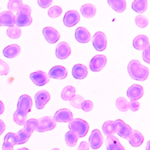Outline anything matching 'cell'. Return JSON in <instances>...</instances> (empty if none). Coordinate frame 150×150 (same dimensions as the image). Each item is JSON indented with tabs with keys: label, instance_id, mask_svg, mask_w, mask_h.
Returning <instances> with one entry per match:
<instances>
[{
	"label": "cell",
	"instance_id": "obj_1",
	"mask_svg": "<svg viewBox=\"0 0 150 150\" xmlns=\"http://www.w3.org/2000/svg\"><path fill=\"white\" fill-rule=\"evenodd\" d=\"M32 106V100L29 96L23 94L19 98L17 109L13 114V120L17 124L24 125L26 120L27 114L30 111Z\"/></svg>",
	"mask_w": 150,
	"mask_h": 150
},
{
	"label": "cell",
	"instance_id": "obj_2",
	"mask_svg": "<svg viewBox=\"0 0 150 150\" xmlns=\"http://www.w3.org/2000/svg\"><path fill=\"white\" fill-rule=\"evenodd\" d=\"M127 70L129 76L135 80L144 81L149 75V69L137 60L130 61L128 64Z\"/></svg>",
	"mask_w": 150,
	"mask_h": 150
},
{
	"label": "cell",
	"instance_id": "obj_3",
	"mask_svg": "<svg viewBox=\"0 0 150 150\" xmlns=\"http://www.w3.org/2000/svg\"><path fill=\"white\" fill-rule=\"evenodd\" d=\"M30 13V7L28 5L23 4L15 16V24L18 27L30 25L32 22Z\"/></svg>",
	"mask_w": 150,
	"mask_h": 150
},
{
	"label": "cell",
	"instance_id": "obj_4",
	"mask_svg": "<svg viewBox=\"0 0 150 150\" xmlns=\"http://www.w3.org/2000/svg\"><path fill=\"white\" fill-rule=\"evenodd\" d=\"M69 128L74 133L78 138H82L86 135L89 129L88 124L81 118L73 119L69 122Z\"/></svg>",
	"mask_w": 150,
	"mask_h": 150
},
{
	"label": "cell",
	"instance_id": "obj_5",
	"mask_svg": "<svg viewBox=\"0 0 150 150\" xmlns=\"http://www.w3.org/2000/svg\"><path fill=\"white\" fill-rule=\"evenodd\" d=\"M38 125L36 129L39 132L52 130L56 127V122L50 116H45L38 120Z\"/></svg>",
	"mask_w": 150,
	"mask_h": 150
},
{
	"label": "cell",
	"instance_id": "obj_6",
	"mask_svg": "<svg viewBox=\"0 0 150 150\" xmlns=\"http://www.w3.org/2000/svg\"><path fill=\"white\" fill-rule=\"evenodd\" d=\"M92 43L94 49L97 51H103L107 47V38L102 32H96L93 36Z\"/></svg>",
	"mask_w": 150,
	"mask_h": 150
},
{
	"label": "cell",
	"instance_id": "obj_7",
	"mask_svg": "<svg viewBox=\"0 0 150 150\" xmlns=\"http://www.w3.org/2000/svg\"><path fill=\"white\" fill-rule=\"evenodd\" d=\"M106 63V57L103 54H97L91 59L90 62V69L93 71H100L104 68Z\"/></svg>",
	"mask_w": 150,
	"mask_h": 150
},
{
	"label": "cell",
	"instance_id": "obj_8",
	"mask_svg": "<svg viewBox=\"0 0 150 150\" xmlns=\"http://www.w3.org/2000/svg\"><path fill=\"white\" fill-rule=\"evenodd\" d=\"M114 122L115 125V133L120 137L127 139L132 130L131 127L120 119L116 120Z\"/></svg>",
	"mask_w": 150,
	"mask_h": 150
},
{
	"label": "cell",
	"instance_id": "obj_9",
	"mask_svg": "<svg viewBox=\"0 0 150 150\" xmlns=\"http://www.w3.org/2000/svg\"><path fill=\"white\" fill-rule=\"evenodd\" d=\"M30 79L38 86H42L49 81L48 74L43 71H37L30 74Z\"/></svg>",
	"mask_w": 150,
	"mask_h": 150
},
{
	"label": "cell",
	"instance_id": "obj_10",
	"mask_svg": "<svg viewBox=\"0 0 150 150\" xmlns=\"http://www.w3.org/2000/svg\"><path fill=\"white\" fill-rule=\"evenodd\" d=\"M104 138L101 132L97 129H94L88 138L90 146L92 149H97L101 147L103 143Z\"/></svg>",
	"mask_w": 150,
	"mask_h": 150
},
{
	"label": "cell",
	"instance_id": "obj_11",
	"mask_svg": "<svg viewBox=\"0 0 150 150\" xmlns=\"http://www.w3.org/2000/svg\"><path fill=\"white\" fill-rule=\"evenodd\" d=\"M80 17L79 12L75 10L67 11L63 17V23L67 27L76 25L80 21Z\"/></svg>",
	"mask_w": 150,
	"mask_h": 150
},
{
	"label": "cell",
	"instance_id": "obj_12",
	"mask_svg": "<svg viewBox=\"0 0 150 150\" xmlns=\"http://www.w3.org/2000/svg\"><path fill=\"white\" fill-rule=\"evenodd\" d=\"M73 119V115L71 111L67 108H62L54 114L53 120L55 122H70Z\"/></svg>",
	"mask_w": 150,
	"mask_h": 150
},
{
	"label": "cell",
	"instance_id": "obj_13",
	"mask_svg": "<svg viewBox=\"0 0 150 150\" xmlns=\"http://www.w3.org/2000/svg\"><path fill=\"white\" fill-rule=\"evenodd\" d=\"M50 96L48 91L46 90L38 91L35 96L36 107L39 110L43 108L47 103L50 100Z\"/></svg>",
	"mask_w": 150,
	"mask_h": 150
},
{
	"label": "cell",
	"instance_id": "obj_14",
	"mask_svg": "<svg viewBox=\"0 0 150 150\" xmlns=\"http://www.w3.org/2000/svg\"><path fill=\"white\" fill-rule=\"evenodd\" d=\"M144 94L143 87L137 84H132L130 86L127 91V96L131 101L137 100L140 99Z\"/></svg>",
	"mask_w": 150,
	"mask_h": 150
},
{
	"label": "cell",
	"instance_id": "obj_15",
	"mask_svg": "<svg viewBox=\"0 0 150 150\" xmlns=\"http://www.w3.org/2000/svg\"><path fill=\"white\" fill-rule=\"evenodd\" d=\"M71 53V49L69 45L66 42H60L56 49V56L61 60L67 58Z\"/></svg>",
	"mask_w": 150,
	"mask_h": 150
},
{
	"label": "cell",
	"instance_id": "obj_16",
	"mask_svg": "<svg viewBox=\"0 0 150 150\" xmlns=\"http://www.w3.org/2000/svg\"><path fill=\"white\" fill-rule=\"evenodd\" d=\"M45 39L49 43H55L60 39V34L58 31L52 27H46L42 30Z\"/></svg>",
	"mask_w": 150,
	"mask_h": 150
},
{
	"label": "cell",
	"instance_id": "obj_17",
	"mask_svg": "<svg viewBox=\"0 0 150 150\" xmlns=\"http://www.w3.org/2000/svg\"><path fill=\"white\" fill-rule=\"evenodd\" d=\"M67 71L64 67L58 65L52 67L49 71L48 76L49 77L54 79L63 80L67 77Z\"/></svg>",
	"mask_w": 150,
	"mask_h": 150
},
{
	"label": "cell",
	"instance_id": "obj_18",
	"mask_svg": "<svg viewBox=\"0 0 150 150\" xmlns=\"http://www.w3.org/2000/svg\"><path fill=\"white\" fill-rule=\"evenodd\" d=\"M76 40L81 43H87L91 39L90 32L84 27H79L76 29L74 34Z\"/></svg>",
	"mask_w": 150,
	"mask_h": 150
},
{
	"label": "cell",
	"instance_id": "obj_19",
	"mask_svg": "<svg viewBox=\"0 0 150 150\" xmlns=\"http://www.w3.org/2000/svg\"><path fill=\"white\" fill-rule=\"evenodd\" d=\"M15 24V15L9 11H3L0 13V26L11 27Z\"/></svg>",
	"mask_w": 150,
	"mask_h": 150
},
{
	"label": "cell",
	"instance_id": "obj_20",
	"mask_svg": "<svg viewBox=\"0 0 150 150\" xmlns=\"http://www.w3.org/2000/svg\"><path fill=\"white\" fill-rule=\"evenodd\" d=\"M105 144L107 150H125L124 147L121 144L119 139L114 135L107 137Z\"/></svg>",
	"mask_w": 150,
	"mask_h": 150
},
{
	"label": "cell",
	"instance_id": "obj_21",
	"mask_svg": "<svg viewBox=\"0 0 150 150\" xmlns=\"http://www.w3.org/2000/svg\"><path fill=\"white\" fill-rule=\"evenodd\" d=\"M88 73L87 68L86 66L81 64H75L72 69V75L77 80L84 79Z\"/></svg>",
	"mask_w": 150,
	"mask_h": 150
},
{
	"label": "cell",
	"instance_id": "obj_22",
	"mask_svg": "<svg viewBox=\"0 0 150 150\" xmlns=\"http://www.w3.org/2000/svg\"><path fill=\"white\" fill-rule=\"evenodd\" d=\"M127 139L132 146L138 147L142 145L144 138L140 132L137 130H132Z\"/></svg>",
	"mask_w": 150,
	"mask_h": 150
},
{
	"label": "cell",
	"instance_id": "obj_23",
	"mask_svg": "<svg viewBox=\"0 0 150 150\" xmlns=\"http://www.w3.org/2000/svg\"><path fill=\"white\" fill-rule=\"evenodd\" d=\"M132 45L137 50H144L149 45L148 38L144 35H138L134 39Z\"/></svg>",
	"mask_w": 150,
	"mask_h": 150
},
{
	"label": "cell",
	"instance_id": "obj_24",
	"mask_svg": "<svg viewBox=\"0 0 150 150\" xmlns=\"http://www.w3.org/2000/svg\"><path fill=\"white\" fill-rule=\"evenodd\" d=\"M21 52V47L16 44H13L5 47L3 50V54L7 58H13L17 56Z\"/></svg>",
	"mask_w": 150,
	"mask_h": 150
},
{
	"label": "cell",
	"instance_id": "obj_25",
	"mask_svg": "<svg viewBox=\"0 0 150 150\" xmlns=\"http://www.w3.org/2000/svg\"><path fill=\"white\" fill-rule=\"evenodd\" d=\"M80 12L82 15L85 18H91L95 15L96 12V8L93 4H86L81 7Z\"/></svg>",
	"mask_w": 150,
	"mask_h": 150
},
{
	"label": "cell",
	"instance_id": "obj_26",
	"mask_svg": "<svg viewBox=\"0 0 150 150\" xmlns=\"http://www.w3.org/2000/svg\"><path fill=\"white\" fill-rule=\"evenodd\" d=\"M110 6L117 12H122L126 8V2L125 0H108Z\"/></svg>",
	"mask_w": 150,
	"mask_h": 150
},
{
	"label": "cell",
	"instance_id": "obj_27",
	"mask_svg": "<svg viewBox=\"0 0 150 150\" xmlns=\"http://www.w3.org/2000/svg\"><path fill=\"white\" fill-rule=\"evenodd\" d=\"M132 9L136 12L142 13L144 12L147 8V1L146 0H135L132 3Z\"/></svg>",
	"mask_w": 150,
	"mask_h": 150
},
{
	"label": "cell",
	"instance_id": "obj_28",
	"mask_svg": "<svg viewBox=\"0 0 150 150\" xmlns=\"http://www.w3.org/2000/svg\"><path fill=\"white\" fill-rule=\"evenodd\" d=\"M102 129L105 136L114 135L115 133V125L114 121H107L105 122L103 125Z\"/></svg>",
	"mask_w": 150,
	"mask_h": 150
},
{
	"label": "cell",
	"instance_id": "obj_29",
	"mask_svg": "<svg viewBox=\"0 0 150 150\" xmlns=\"http://www.w3.org/2000/svg\"><path fill=\"white\" fill-rule=\"evenodd\" d=\"M76 94V89L72 86H67L62 90L61 97L63 100L70 101Z\"/></svg>",
	"mask_w": 150,
	"mask_h": 150
},
{
	"label": "cell",
	"instance_id": "obj_30",
	"mask_svg": "<svg viewBox=\"0 0 150 150\" xmlns=\"http://www.w3.org/2000/svg\"><path fill=\"white\" fill-rule=\"evenodd\" d=\"M22 32L21 29L14 25L11 27H9L6 30L7 35L11 39H18L21 35Z\"/></svg>",
	"mask_w": 150,
	"mask_h": 150
},
{
	"label": "cell",
	"instance_id": "obj_31",
	"mask_svg": "<svg viewBox=\"0 0 150 150\" xmlns=\"http://www.w3.org/2000/svg\"><path fill=\"white\" fill-rule=\"evenodd\" d=\"M117 108L121 111L125 112L129 109V102L124 97H119L115 102Z\"/></svg>",
	"mask_w": 150,
	"mask_h": 150
},
{
	"label": "cell",
	"instance_id": "obj_32",
	"mask_svg": "<svg viewBox=\"0 0 150 150\" xmlns=\"http://www.w3.org/2000/svg\"><path fill=\"white\" fill-rule=\"evenodd\" d=\"M77 136L73 132L69 131L65 135V141L67 145L69 146H74L76 145L78 139Z\"/></svg>",
	"mask_w": 150,
	"mask_h": 150
},
{
	"label": "cell",
	"instance_id": "obj_33",
	"mask_svg": "<svg viewBox=\"0 0 150 150\" xmlns=\"http://www.w3.org/2000/svg\"><path fill=\"white\" fill-rule=\"evenodd\" d=\"M22 5L21 0H10L8 2V9L11 12H18Z\"/></svg>",
	"mask_w": 150,
	"mask_h": 150
},
{
	"label": "cell",
	"instance_id": "obj_34",
	"mask_svg": "<svg viewBox=\"0 0 150 150\" xmlns=\"http://www.w3.org/2000/svg\"><path fill=\"white\" fill-rule=\"evenodd\" d=\"M84 100V98L81 96L75 94L70 100V103L73 107L76 108H80L81 103Z\"/></svg>",
	"mask_w": 150,
	"mask_h": 150
},
{
	"label": "cell",
	"instance_id": "obj_35",
	"mask_svg": "<svg viewBox=\"0 0 150 150\" xmlns=\"http://www.w3.org/2000/svg\"><path fill=\"white\" fill-rule=\"evenodd\" d=\"M135 23L138 27L144 28L148 25V19L145 16L139 15L135 17Z\"/></svg>",
	"mask_w": 150,
	"mask_h": 150
},
{
	"label": "cell",
	"instance_id": "obj_36",
	"mask_svg": "<svg viewBox=\"0 0 150 150\" xmlns=\"http://www.w3.org/2000/svg\"><path fill=\"white\" fill-rule=\"evenodd\" d=\"M62 12V9L59 6H53L48 10V15L52 18H55L59 16Z\"/></svg>",
	"mask_w": 150,
	"mask_h": 150
},
{
	"label": "cell",
	"instance_id": "obj_37",
	"mask_svg": "<svg viewBox=\"0 0 150 150\" xmlns=\"http://www.w3.org/2000/svg\"><path fill=\"white\" fill-rule=\"evenodd\" d=\"M9 72L8 64L3 60L0 59V76L6 75Z\"/></svg>",
	"mask_w": 150,
	"mask_h": 150
},
{
	"label": "cell",
	"instance_id": "obj_38",
	"mask_svg": "<svg viewBox=\"0 0 150 150\" xmlns=\"http://www.w3.org/2000/svg\"><path fill=\"white\" fill-rule=\"evenodd\" d=\"M93 108V103L90 100H84L81 105V108L86 112L90 111Z\"/></svg>",
	"mask_w": 150,
	"mask_h": 150
},
{
	"label": "cell",
	"instance_id": "obj_39",
	"mask_svg": "<svg viewBox=\"0 0 150 150\" xmlns=\"http://www.w3.org/2000/svg\"><path fill=\"white\" fill-rule=\"evenodd\" d=\"M142 59L147 63H150V45H149L142 52Z\"/></svg>",
	"mask_w": 150,
	"mask_h": 150
},
{
	"label": "cell",
	"instance_id": "obj_40",
	"mask_svg": "<svg viewBox=\"0 0 150 150\" xmlns=\"http://www.w3.org/2000/svg\"><path fill=\"white\" fill-rule=\"evenodd\" d=\"M129 108L132 111H136L139 108V103L137 100H132L129 102Z\"/></svg>",
	"mask_w": 150,
	"mask_h": 150
},
{
	"label": "cell",
	"instance_id": "obj_41",
	"mask_svg": "<svg viewBox=\"0 0 150 150\" xmlns=\"http://www.w3.org/2000/svg\"><path fill=\"white\" fill-rule=\"evenodd\" d=\"M52 3V0H38V4L39 5L43 8H47Z\"/></svg>",
	"mask_w": 150,
	"mask_h": 150
},
{
	"label": "cell",
	"instance_id": "obj_42",
	"mask_svg": "<svg viewBox=\"0 0 150 150\" xmlns=\"http://www.w3.org/2000/svg\"><path fill=\"white\" fill-rule=\"evenodd\" d=\"M13 145L9 141L4 140L2 145V150H13Z\"/></svg>",
	"mask_w": 150,
	"mask_h": 150
},
{
	"label": "cell",
	"instance_id": "obj_43",
	"mask_svg": "<svg viewBox=\"0 0 150 150\" xmlns=\"http://www.w3.org/2000/svg\"><path fill=\"white\" fill-rule=\"evenodd\" d=\"M77 150H90L89 144L86 141H82L80 144Z\"/></svg>",
	"mask_w": 150,
	"mask_h": 150
},
{
	"label": "cell",
	"instance_id": "obj_44",
	"mask_svg": "<svg viewBox=\"0 0 150 150\" xmlns=\"http://www.w3.org/2000/svg\"><path fill=\"white\" fill-rule=\"evenodd\" d=\"M5 129V124L2 120H0V135L2 134Z\"/></svg>",
	"mask_w": 150,
	"mask_h": 150
},
{
	"label": "cell",
	"instance_id": "obj_45",
	"mask_svg": "<svg viewBox=\"0 0 150 150\" xmlns=\"http://www.w3.org/2000/svg\"><path fill=\"white\" fill-rule=\"evenodd\" d=\"M4 111V105L3 103L0 100V115H1Z\"/></svg>",
	"mask_w": 150,
	"mask_h": 150
},
{
	"label": "cell",
	"instance_id": "obj_46",
	"mask_svg": "<svg viewBox=\"0 0 150 150\" xmlns=\"http://www.w3.org/2000/svg\"><path fill=\"white\" fill-rule=\"evenodd\" d=\"M145 150H150V148H149V141H148V143H147V145H146V147Z\"/></svg>",
	"mask_w": 150,
	"mask_h": 150
},
{
	"label": "cell",
	"instance_id": "obj_47",
	"mask_svg": "<svg viewBox=\"0 0 150 150\" xmlns=\"http://www.w3.org/2000/svg\"><path fill=\"white\" fill-rule=\"evenodd\" d=\"M17 150H29L28 148H20V149H18Z\"/></svg>",
	"mask_w": 150,
	"mask_h": 150
},
{
	"label": "cell",
	"instance_id": "obj_48",
	"mask_svg": "<svg viewBox=\"0 0 150 150\" xmlns=\"http://www.w3.org/2000/svg\"><path fill=\"white\" fill-rule=\"evenodd\" d=\"M52 150H59V149H58V148H54V149H53Z\"/></svg>",
	"mask_w": 150,
	"mask_h": 150
}]
</instances>
